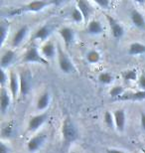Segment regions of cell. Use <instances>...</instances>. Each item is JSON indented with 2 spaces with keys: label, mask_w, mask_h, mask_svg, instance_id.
Instances as JSON below:
<instances>
[{
  "label": "cell",
  "mask_w": 145,
  "mask_h": 153,
  "mask_svg": "<svg viewBox=\"0 0 145 153\" xmlns=\"http://www.w3.org/2000/svg\"><path fill=\"white\" fill-rule=\"evenodd\" d=\"M22 61L26 64H41V65H48L49 64V62H47L42 57L39 48L37 46H31L27 49L23 55Z\"/></svg>",
  "instance_id": "obj_4"
},
{
  "label": "cell",
  "mask_w": 145,
  "mask_h": 153,
  "mask_svg": "<svg viewBox=\"0 0 145 153\" xmlns=\"http://www.w3.org/2000/svg\"><path fill=\"white\" fill-rule=\"evenodd\" d=\"M86 59L89 63V64H97L100 62L101 60V55L98 51L97 50H91L87 53V56H86Z\"/></svg>",
  "instance_id": "obj_27"
},
{
  "label": "cell",
  "mask_w": 145,
  "mask_h": 153,
  "mask_svg": "<svg viewBox=\"0 0 145 153\" xmlns=\"http://www.w3.org/2000/svg\"><path fill=\"white\" fill-rule=\"evenodd\" d=\"M49 118V112H38V114L30 116L28 123H27V132L29 133H36L43 125L46 123V121Z\"/></svg>",
  "instance_id": "obj_3"
},
{
  "label": "cell",
  "mask_w": 145,
  "mask_h": 153,
  "mask_svg": "<svg viewBox=\"0 0 145 153\" xmlns=\"http://www.w3.org/2000/svg\"><path fill=\"white\" fill-rule=\"evenodd\" d=\"M0 85L1 88H6V85H8L9 82V73L7 72V70H0Z\"/></svg>",
  "instance_id": "obj_32"
},
{
  "label": "cell",
  "mask_w": 145,
  "mask_h": 153,
  "mask_svg": "<svg viewBox=\"0 0 145 153\" xmlns=\"http://www.w3.org/2000/svg\"><path fill=\"white\" fill-rule=\"evenodd\" d=\"M51 34H52L51 25L50 24H45V25H42L38 29L35 30V32H34V34L32 36V39L44 43L47 40H49V37H50Z\"/></svg>",
  "instance_id": "obj_16"
},
{
  "label": "cell",
  "mask_w": 145,
  "mask_h": 153,
  "mask_svg": "<svg viewBox=\"0 0 145 153\" xmlns=\"http://www.w3.org/2000/svg\"><path fill=\"white\" fill-rule=\"evenodd\" d=\"M15 58H16V52L13 49H6L1 55L0 59V66L3 70H8L10 66L13 64Z\"/></svg>",
  "instance_id": "obj_18"
},
{
  "label": "cell",
  "mask_w": 145,
  "mask_h": 153,
  "mask_svg": "<svg viewBox=\"0 0 145 153\" xmlns=\"http://www.w3.org/2000/svg\"><path fill=\"white\" fill-rule=\"evenodd\" d=\"M137 87L139 91H145V75H141L139 78H138Z\"/></svg>",
  "instance_id": "obj_34"
},
{
  "label": "cell",
  "mask_w": 145,
  "mask_h": 153,
  "mask_svg": "<svg viewBox=\"0 0 145 153\" xmlns=\"http://www.w3.org/2000/svg\"><path fill=\"white\" fill-rule=\"evenodd\" d=\"M140 126L145 131V112L140 114Z\"/></svg>",
  "instance_id": "obj_36"
},
{
  "label": "cell",
  "mask_w": 145,
  "mask_h": 153,
  "mask_svg": "<svg viewBox=\"0 0 145 153\" xmlns=\"http://www.w3.org/2000/svg\"><path fill=\"white\" fill-rule=\"evenodd\" d=\"M8 91L10 93L13 100H16L20 97V79L19 73L14 71L9 72V82H8Z\"/></svg>",
  "instance_id": "obj_7"
},
{
  "label": "cell",
  "mask_w": 145,
  "mask_h": 153,
  "mask_svg": "<svg viewBox=\"0 0 145 153\" xmlns=\"http://www.w3.org/2000/svg\"><path fill=\"white\" fill-rule=\"evenodd\" d=\"M86 27H87L88 34L92 35V36L100 35V34H103L104 31L103 24H101L100 21H98L97 19H91Z\"/></svg>",
  "instance_id": "obj_20"
},
{
  "label": "cell",
  "mask_w": 145,
  "mask_h": 153,
  "mask_svg": "<svg viewBox=\"0 0 145 153\" xmlns=\"http://www.w3.org/2000/svg\"><path fill=\"white\" fill-rule=\"evenodd\" d=\"M40 53H41L42 57L47 61V62H51L55 58L57 57L58 54V45L55 44L53 40L49 39L46 42L42 43V45L39 48Z\"/></svg>",
  "instance_id": "obj_6"
},
{
  "label": "cell",
  "mask_w": 145,
  "mask_h": 153,
  "mask_svg": "<svg viewBox=\"0 0 145 153\" xmlns=\"http://www.w3.org/2000/svg\"><path fill=\"white\" fill-rule=\"evenodd\" d=\"M106 18H107V21H109L110 31H112V34L113 36V38H115V39L122 38L125 31H124L123 26L121 25V23L118 22V21H117L116 19H115L113 17L109 16V15H107Z\"/></svg>",
  "instance_id": "obj_17"
},
{
  "label": "cell",
  "mask_w": 145,
  "mask_h": 153,
  "mask_svg": "<svg viewBox=\"0 0 145 153\" xmlns=\"http://www.w3.org/2000/svg\"><path fill=\"white\" fill-rule=\"evenodd\" d=\"M126 90L123 85H113L109 90V96L113 99L118 100L120 97H122L125 94Z\"/></svg>",
  "instance_id": "obj_30"
},
{
  "label": "cell",
  "mask_w": 145,
  "mask_h": 153,
  "mask_svg": "<svg viewBox=\"0 0 145 153\" xmlns=\"http://www.w3.org/2000/svg\"><path fill=\"white\" fill-rule=\"evenodd\" d=\"M11 147L5 140H1L0 142V153H11Z\"/></svg>",
  "instance_id": "obj_33"
},
{
  "label": "cell",
  "mask_w": 145,
  "mask_h": 153,
  "mask_svg": "<svg viewBox=\"0 0 145 153\" xmlns=\"http://www.w3.org/2000/svg\"><path fill=\"white\" fill-rule=\"evenodd\" d=\"M131 23L138 29H145V18L140 11L137 9H132L130 12Z\"/></svg>",
  "instance_id": "obj_21"
},
{
  "label": "cell",
  "mask_w": 145,
  "mask_h": 153,
  "mask_svg": "<svg viewBox=\"0 0 145 153\" xmlns=\"http://www.w3.org/2000/svg\"><path fill=\"white\" fill-rule=\"evenodd\" d=\"M20 79V97H25L30 93L32 88V75L29 71L23 70L19 72Z\"/></svg>",
  "instance_id": "obj_8"
},
{
  "label": "cell",
  "mask_w": 145,
  "mask_h": 153,
  "mask_svg": "<svg viewBox=\"0 0 145 153\" xmlns=\"http://www.w3.org/2000/svg\"><path fill=\"white\" fill-rule=\"evenodd\" d=\"M117 100H123V102H142L145 100V91H125L122 97H120Z\"/></svg>",
  "instance_id": "obj_19"
},
{
  "label": "cell",
  "mask_w": 145,
  "mask_h": 153,
  "mask_svg": "<svg viewBox=\"0 0 145 153\" xmlns=\"http://www.w3.org/2000/svg\"><path fill=\"white\" fill-rule=\"evenodd\" d=\"M52 97L51 94L48 91H43L39 94V97L36 100V111L38 112H45L47 111L49 106L51 105Z\"/></svg>",
  "instance_id": "obj_10"
},
{
  "label": "cell",
  "mask_w": 145,
  "mask_h": 153,
  "mask_svg": "<svg viewBox=\"0 0 145 153\" xmlns=\"http://www.w3.org/2000/svg\"><path fill=\"white\" fill-rule=\"evenodd\" d=\"M47 141V134L43 132H38L35 135L31 136L26 143V149L29 153H37L42 149Z\"/></svg>",
  "instance_id": "obj_5"
},
{
  "label": "cell",
  "mask_w": 145,
  "mask_h": 153,
  "mask_svg": "<svg viewBox=\"0 0 145 153\" xmlns=\"http://www.w3.org/2000/svg\"><path fill=\"white\" fill-rule=\"evenodd\" d=\"M128 54L130 56H139L145 54V44L140 42H132L128 46Z\"/></svg>",
  "instance_id": "obj_22"
},
{
  "label": "cell",
  "mask_w": 145,
  "mask_h": 153,
  "mask_svg": "<svg viewBox=\"0 0 145 153\" xmlns=\"http://www.w3.org/2000/svg\"><path fill=\"white\" fill-rule=\"evenodd\" d=\"M58 34L61 37V39L63 40L64 44L69 47L75 42L76 39V32L73 28H71L69 26H64L61 27L60 29L58 30Z\"/></svg>",
  "instance_id": "obj_14"
},
{
  "label": "cell",
  "mask_w": 145,
  "mask_h": 153,
  "mask_svg": "<svg viewBox=\"0 0 145 153\" xmlns=\"http://www.w3.org/2000/svg\"><path fill=\"white\" fill-rule=\"evenodd\" d=\"M30 33V28L28 25H23L19 27L16 32L14 33L13 37L11 39V46L12 48H18L26 41Z\"/></svg>",
  "instance_id": "obj_9"
},
{
  "label": "cell",
  "mask_w": 145,
  "mask_h": 153,
  "mask_svg": "<svg viewBox=\"0 0 145 153\" xmlns=\"http://www.w3.org/2000/svg\"><path fill=\"white\" fill-rule=\"evenodd\" d=\"M14 134V125L12 122H6L1 127V140L10 139Z\"/></svg>",
  "instance_id": "obj_23"
},
{
  "label": "cell",
  "mask_w": 145,
  "mask_h": 153,
  "mask_svg": "<svg viewBox=\"0 0 145 153\" xmlns=\"http://www.w3.org/2000/svg\"><path fill=\"white\" fill-rule=\"evenodd\" d=\"M55 4L54 1H45V0H40V1H31L27 2L23 5V10L28 11V12H36L43 11L44 9L48 8L49 6Z\"/></svg>",
  "instance_id": "obj_11"
},
{
  "label": "cell",
  "mask_w": 145,
  "mask_h": 153,
  "mask_svg": "<svg viewBox=\"0 0 145 153\" xmlns=\"http://www.w3.org/2000/svg\"><path fill=\"white\" fill-rule=\"evenodd\" d=\"M61 133L63 142L65 145H70L75 142L79 136L78 128H77L75 122L70 117H66L64 119L61 127Z\"/></svg>",
  "instance_id": "obj_1"
},
{
  "label": "cell",
  "mask_w": 145,
  "mask_h": 153,
  "mask_svg": "<svg viewBox=\"0 0 145 153\" xmlns=\"http://www.w3.org/2000/svg\"><path fill=\"white\" fill-rule=\"evenodd\" d=\"M106 153H126V152L119 148H107Z\"/></svg>",
  "instance_id": "obj_35"
},
{
  "label": "cell",
  "mask_w": 145,
  "mask_h": 153,
  "mask_svg": "<svg viewBox=\"0 0 145 153\" xmlns=\"http://www.w3.org/2000/svg\"><path fill=\"white\" fill-rule=\"evenodd\" d=\"M97 81L100 82L101 85H110L115 81V76L112 73L109 72H103L100 73L97 76Z\"/></svg>",
  "instance_id": "obj_28"
},
{
  "label": "cell",
  "mask_w": 145,
  "mask_h": 153,
  "mask_svg": "<svg viewBox=\"0 0 145 153\" xmlns=\"http://www.w3.org/2000/svg\"><path fill=\"white\" fill-rule=\"evenodd\" d=\"M92 4L97 5L100 9H104V10H109L110 7L112 6V3L109 0H95V1L92 2Z\"/></svg>",
  "instance_id": "obj_31"
},
{
  "label": "cell",
  "mask_w": 145,
  "mask_h": 153,
  "mask_svg": "<svg viewBox=\"0 0 145 153\" xmlns=\"http://www.w3.org/2000/svg\"><path fill=\"white\" fill-rule=\"evenodd\" d=\"M142 152H143V153H145V147H143V148H142Z\"/></svg>",
  "instance_id": "obj_37"
},
{
  "label": "cell",
  "mask_w": 145,
  "mask_h": 153,
  "mask_svg": "<svg viewBox=\"0 0 145 153\" xmlns=\"http://www.w3.org/2000/svg\"><path fill=\"white\" fill-rule=\"evenodd\" d=\"M113 116H115V130L118 132H124L126 127V112L123 108H117L113 111Z\"/></svg>",
  "instance_id": "obj_15"
},
{
  "label": "cell",
  "mask_w": 145,
  "mask_h": 153,
  "mask_svg": "<svg viewBox=\"0 0 145 153\" xmlns=\"http://www.w3.org/2000/svg\"><path fill=\"white\" fill-rule=\"evenodd\" d=\"M9 32H10L9 24L6 22H2L1 26H0V46H1V48H3V46L5 45L6 41H7Z\"/></svg>",
  "instance_id": "obj_24"
},
{
  "label": "cell",
  "mask_w": 145,
  "mask_h": 153,
  "mask_svg": "<svg viewBox=\"0 0 145 153\" xmlns=\"http://www.w3.org/2000/svg\"><path fill=\"white\" fill-rule=\"evenodd\" d=\"M71 18H72L73 22L76 24H79V25H82V24H85V19L84 16H83L82 12L79 10V8L75 6L72 11H71Z\"/></svg>",
  "instance_id": "obj_26"
},
{
  "label": "cell",
  "mask_w": 145,
  "mask_h": 153,
  "mask_svg": "<svg viewBox=\"0 0 145 153\" xmlns=\"http://www.w3.org/2000/svg\"><path fill=\"white\" fill-rule=\"evenodd\" d=\"M92 2H88L85 0H78L76 2V6L79 8V10L82 12L83 16L85 19V25L87 26L88 23L91 20L92 11H94V7L91 6Z\"/></svg>",
  "instance_id": "obj_13"
},
{
  "label": "cell",
  "mask_w": 145,
  "mask_h": 153,
  "mask_svg": "<svg viewBox=\"0 0 145 153\" xmlns=\"http://www.w3.org/2000/svg\"><path fill=\"white\" fill-rule=\"evenodd\" d=\"M122 79H124L126 82H134L138 81V75L137 71L135 69H128L122 72Z\"/></svg>",
  "instance_id": "obj_25"
},
{
  "label": "cell",
  "mask_w": 145,
  "mask_h": 153,
  "mask_svg": "<svg viewBox=\"0 0 145 153\" xmlns=\"http://www.w3.org/2000/svg\"><path fill=\"white\" fill-rule=\"evenodd\" d=\"M103 122L106 127L109 129H115V116H113V112L106 111L103 114Z\"/></svg>",
  "instance_id": "obj_29"
},
{
  "label": "cell",
  "mask_w": 145,
  "mask_h": 153,
  "mask_svg": "<svg viewBox=\"0 0 145 153\" xmlns=\"http://www.w3.org/2000/svg\"><path fill=\"white\" fill-rule=\"evenodd\" d=\"M57 61L59 69L61 70L64 74H74L76 72V68L74 66L72 60L70 59L69 55L62 49L61 46L58 45V54H57Z\"/></svg>",
  "instance_id": "obj_2"
},
{
  "label": "cell",
  "mask_w": 145,
  "mask_h": 153,
  "mask_svg": "<svg viewBox=\"0 0 145 153\" xmlns=\"http://www.w3.org/2000/svg\"><path fill=\"white\" fill-rule=\"evenodd\" d=\"M12 100H13V99H12L8 88H1V90H0V111H1L2 115L7 114V111L11 106Z\"/></svg>",
  "instance_id": "obj_12"
}]
</instances>
